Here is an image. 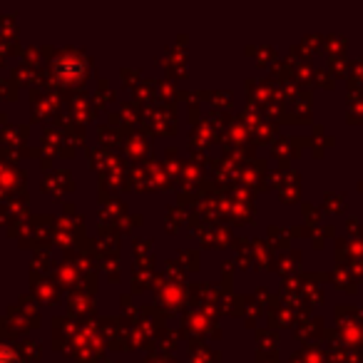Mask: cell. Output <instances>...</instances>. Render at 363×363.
Here are the masks:
<instances>
[{
	"label": "cell",
	"mask_w": 363,
	"mask_h": 363,
	"mask_svg": "<svg viewBox=\"0 0 363 363\" xmlns=\"http://www.w3.org/2000/svg\"><path fill=\"white\" fill-rule=\"evenodd\" d=\"M0 363H18L16 353H11L8 348H0Z\"/></svg>",
	"instance_id": "6da1fadb"
}]
</instances>
